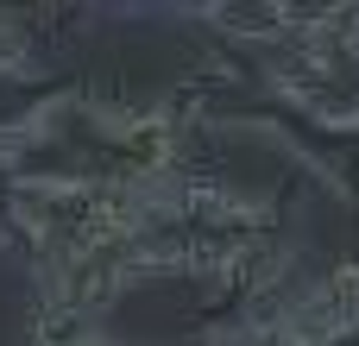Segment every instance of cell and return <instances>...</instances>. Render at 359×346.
I'll list each match as a JSON object with an SVG mask.
<instances>
[{
  "label": "cell",
  "instance_id": "obj_1",
  "mask_svg": "<svg viewBox=\"0 0 359 346\" xmlns=\"http://www.w3.org/2000/svg\"><path fill=\"white\" fill-rule=\"evenodd\" d=\"M353 334H359V265H334L322 284H309L284 303V340L290 346H334Z\"/></svg>",
  "mask_w": 359,
  "mask_h": 346
}]
</instances>
